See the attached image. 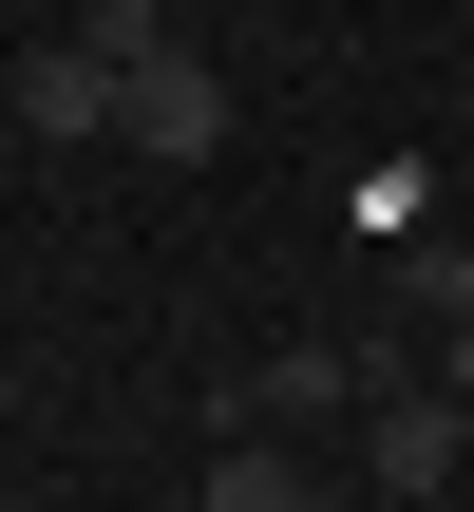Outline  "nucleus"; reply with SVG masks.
I'll return each mask as SVG.
<instances>
[{"label": "nucleus", "instance_id": "nucleus-6", "mask_svg": "<svg viewBox=\"0 0 474 512\" xmlns=\"http://www.w3.org/2000/svg\"><path fill=\"white\" fill-rule=\"evenodd\" d=\"M76 38H95V57H114V76H133V57H171V19H152V0H95V19H76Z\"/></svg>", "mask_w": 474, "mask_h": 512}, {"label": "nucleus", "instance_id": "nucleus-7", "mask_svg": "<svg viewBox=\"0 0 474 512\" xmlns=\"http://www.w3.org/2000/svg\"><path fill=\"white\" fill-rule=\"evenodd\" d=\"M437 342H456V361H437V380H456V399H474V304H456V323H437Z\"/></svg>", "mask_w": 474, "mask_h": 512}, {"label": "nucleus", "instance_id": "nucleus-1", "mask_svg": "<svg viewBox=\"0 0 474 512\" xmlns=\"http://www.w3.org/2000/svg\"><path fill=\"white\" fill-rule=\"evenodd\" d=\"M114 133H133L152 171H209V152H228V76L171 38V57H133V114H114Z\"/></svg>", "mask_w": 474, "mask_h": 512}, {"label": "nucleus", "instance_id": "nucleus-3", "mask_svg": "<svg viewBox=\"0 0 474 512\" xmlns=\"http://www.w3.org/2000/svg\"><path fill=\"white\" fill-rule=\"evenodd\" d=\"M456 437H474L456 380H399V399L361 418V475H380V494H456Z\"/></svg>", "mask_w": 474, "mask_h": 512}, {"label": "nucleus", "instance_id": "nucleus-5", "mask_svg": "<svg viewBox=\"0 0 474 512\" xmlns=\"http://www.w3.org/2000/svg\"><path fill=\"white\" fill-rule=\"evenodd\" d=\"M209 512H342V475H304L285 437H228L209 456Z\"/></svg>", "mask_w": 474, "mask_h": 512}, {"label": "nucleus", "instance_id": "nucleus-2", "mask_svg": "<svg viewBox=\"0 0 474 512\" xmlns=\"http://www.w3.org/2000/svg\"><path fill=\"white\" fill-rule=\"evenodd\" d=\"M0 114H19V133H38V152H95V133H114V114H133V76H114V57H95V38H57V57H19V95H0Z\"/></svg>", "mask_w": 474, "mask_h": 512}, {"label": "nucleus", "instance_id": "nucleus-4", "mask_svg": "<svg viewBox=\"0 0 474 512\" xmlns=\"http://www.w3.org/2000/svg\"><path fill=\"white\" fill-rule=\"evenodd\" d=\"M342 399H361V342H266V361L228 380V418H247V437H285V418H342Z\"/></svg>", "mask_w": 474, "mask_h": 512}]
</instances>
